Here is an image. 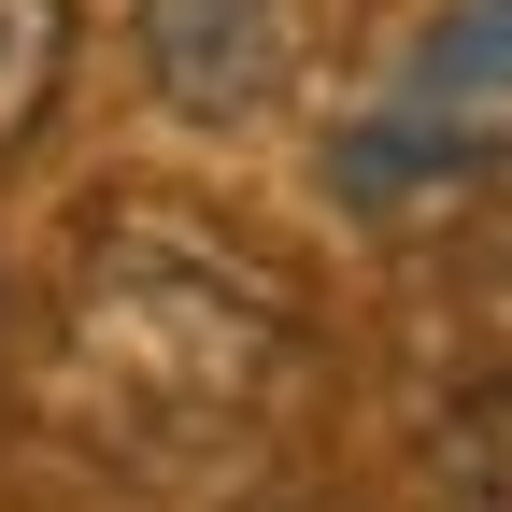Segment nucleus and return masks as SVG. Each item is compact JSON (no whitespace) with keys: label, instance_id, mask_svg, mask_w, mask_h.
I'll return each mask as SVG.
<instances>
[{"label":"nucleus","instance_id":"f257e3e1","mask_svg":"<svg viewBox=\"0 0 512 512\" xmlns=\"http://www.w3.org/2000/svg\"><path fill=\"white\" fill-rule=\"evenodd\" d=\"M313 328L285 271L185 200H100L43 299V413L128 484H214L285 427Z\"/></svg>","mask_w":512,"mask_h":512},{"label":"nucleus","instance_id":"f03ea898","mask_svg":"<svg viewBox=\"0 0 512 512\" xmlns=\"http://www.w3.org/2000/svg\"><path fill=\"white\" fill-rule=\"evenodd\" d=\"M498 143H512V0H441L413 29V57H399V86L342 128L328 185L356 214H384L413 185H470Z\"/></svg>","mask_w":512,"mask_h":512},{"label":"nucleus","instance_id":"7ed1b4c3","mask_svg":"<svg viewBox=\"0 0 512 512\" xmlns=\"http://www.w3.org/2000/svg\"><path fill=\"white\" fill-rule=\"evenodd\" d=\"M143 15V86L185 128H256L299 86V0H128Z\"/></svg>","mask_w":512,"mask_h":512},{"label":"nucleus","instance_id":"20e7f679","mask_svg":"<svg viewBox=\"0 0 512 512\" xmlns=\"http://www.w3.org/2000/svg\"><path fill=\"white\" fill-rule=\"evenodd\" d=\"M441 299L512 356V157L470 171V214H456V256H441Z\"/></svg>","mask_w":512,"mask_h":512},{"label":"nucleus","instance_id":"39448f33","mask_svg":"<svg viewBox=\"0 0 512 512\" xmlns=\"http://www.w3.org/2000/svg\"><path fill=\"white\" fill-rule=\"evenodd\" d=\"M427 512H512V384L427 427Z\"/></svg>","mask_w":512,"mask_h":512},{"label":"nucleus","instance_id":"423d86ee","mask_svg":"<svg viewBox=\"0 0 512 512\" xmlns=\"http://www.w3.org/2000/svg\"><path fill=\"white\" fill-rule=\"evenodd\" d=\"M72 72V0H0V143H29Z\"/></svg>","mask_w":512,"mask_h":512}]
</instances>
